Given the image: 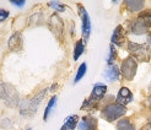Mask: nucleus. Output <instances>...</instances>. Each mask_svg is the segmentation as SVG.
<instances>
[{
  "mask_svg": "<svg viewBox=\"0 0 151 130\" xmlns=\"http://www.w3.org/2000/svg\"><path fill=\"white\" fill-rule=\"evenodd\" d=\"M127 109L124 106H120L118 103L116 104H108L102 109V117L107 121H114L116 119L123 117Z\"/></svg>",
  "mask_w": 151,
  "mask_h": 130,
  "instance_id": "obj_1",
  "label": "nucleus"
},
{
  "mask_svg": "<svg viewBox=\"0 0 151 130\" xmlns=\"http://www.w3.org/2000/svg\"><path fill=\"white\" fill-rule=\"evenodd\" d=\"M128 49L132 53L134 58H137L140 62H149L151 52L146 44H137V43H128Z\"/></svg>",
  "mask_w": 151,
  "mask_h": 130,
  "instance_id": "obj_2",
  "label": "nucleus"
},
{
  "mask_svg": "<svg viewBox=\"0 0 151 130\" xmlns=\"http://www.w3.org/2000/svg\"><path fill=\"white\" fill-rule=\"evenodd\" d=\"M46 92H47V90H43L42 92L36 95L33 98L26 101V104H22V107H21V114L22 116H29V114H33L37 111V107H38L40 103L42 102V99L44 98Z\"/></svg>",
  "mask_w": 151,
  "mask_h": 130,
  "instance_id": "obj_3",
  "label": "nucleus"
},
{
  "mask_svg": "<svg viewBox=\"0 0 151 130\" xmlns=\"http://www.w3.org/2000/svg\"><path fill=\"white\" fill-rule=\"evenodd\" d=\"M120 71L127 80H133L135 74H137V62L134 60V58H127L122 63Z\"/></svg>",
  "mask_w": 151,
  "mask_h": 130,
  "instance_id": "obj_4",
  "label": "nucleus"
},
{
  "mask_svg": "<svg viewBox=\"0 0 151 130\" xmlns=\"http://www.w3.org/2000/svg\"><path fill=\"white\" fill-rule=\"evenodd\" d=\"M0 97L3 99H5L7 104H16L17 102V92L11 85H7V83H3L1 85V92H0Z\"/></svg>",
  "mask_w": 151,
  "mask_h": 130,
  "instance_id": "obj_5",
  "label": "nucleus"
},
{
  "mask_svg": "<svg viewBox=\"0 0 151 130\" xmlns=\"http://www.w3.org/2000/svg\"><path fill=\"white\" fill-rule=\"evenodd\" d=\"M79 10H80V15H81V21H82V34H84V38L87 40L90 37V32H91V22H90V17L88 14L85 10L84 6L79 5Z\"/></svg>",
  "mask_w": 151,
  "mask_h": 130,
  "instance_id": "obj_6",
  "label": "nucleus"
},
{
  "mask_svg": "<svg viewBox=\"0 0 151 130\" xmlns=\"http://www.w3.org/2000/svg\"><path fill=\"white\" fill-rule=\"evenodd\" d=\"M50 28L53 33H54L58 38H62V34H63V22L60 20V17L58 15H53L50 17Z\"/></svg>",
  "mask_w": 151,
  "mask_h": 130,
  "instance_id": "obj_7",
  "label": "nucleus"
},
{
  "mask_svg": "<svg viewBox=\"0 0 151 130\" xmlns=\"http://www.w3.org/2000/svg\"><path fill=\"white\" fill-rule=\"evenodd\" d=\"M7 45H9L10 50L12 52H19L22 48V37L20 32L14 33L10 38H9V42H7Z\"/></svg>",
  "mask_w": 151,
  "mask_h": 130,
  "instance_id": "obj_8",
  "label": "nucleus"
},
{
  "mask_svg": "<svg viewBox=\"0 0 151 130\" xmlns=\"http://www.w3.org/2000/svg\"><path fill=\"white\" fill-rule=\"evenodd\" d=\"M132 99H133V95H132V92L127 87H122L119 90L118 96H117V103L118 104L125 106V104L129 103Z\"/></svg>",
  "mask_w": 151,
  "mask_h": 130,
  "instance_id": "obj_9",
  "label": "nucleus"
},
{
  "mask_svg": "<svg viewBox=\"0 0 151 130\" xmlns=\"http://www.w3.org/2000/svg\"><path fill=\"white\" fill-rule=\"evenodd\" d=\"M106 92H107V86L103 85V83H96L93 90H92V92H91V97L90 98H91L92 101L97 102V101H100V99L103 98Z\"/></svg>",
  "mask_w": 151,
  "mask_h": 130,
  "instance_id": "obj_10",
  "label": "nucleus"
},
{
  "mask_svg": "<svg viewBox=\"0 0 151 130\" xmlns=\"http://www.w3.org/2000/svg\"><path fill=\"white\" fill-rule=\"evenodd\" d=\"M97 126V119L92 117H85L80 121L79 129L80 130H95Z\"/></svg>",
  "mask_w": 151,
  "mask_h": 130,
  "instance_id": "obj_11",
  "label": "nucleus"
},
{
  "mask_svg": "<svg viewBox=\"0 0 151 130\" xmlns=\"http://www.w3.org/2000/svg\"><path fill=\"white\" fill-rule=\"evenodd\" d=\"M124 38H125V34H124L123 27H122V26H118V27L114 29V32H113L111 41L114 43V44H117V45H122L123 42H124Z\"/></svg>",
  "mask_w": 151,
  "mask_h": 130,
  "instance_id": "obj_12",
  "label": "nucleus"
},
{
  "mask_svg": "<svg viewBox=\"0 0 151 130\" xmlns=\"http://www.w3.org/2000/svg\"><path fill=\"white\" fill-rule=\"evenodd\" d=\"M119 75H120V71H119V69H118L116 65L109 66L107 70L104 71L106 79L109 80V81H117V80L119 79Z\"/></svg>",
  "mask_w": 151,
  "mask_h": 130,
  "instance_id": "obj_13",
  "label": "nucleus"
},
{
  "mask_svg": "<svg viewBox=\"0 0 151 130\" xmlns=\"http://www.w3.org/2000/svg\"><path fill=\"white\" fill-rule=\"evenodd\" d=\"M78 120H79L78 116H70L65 120V123L63 124V126L60 130H74L78 125Z\"/></svg>",
  "mask_w": 151,
  "mask_h": 130,
  "instance_id": "obj_14",
  "label": "nucleus"
},
{
  "mask_svg": "<svg viewBox=\"0 0 151 130\" xmlns=\"http://www.w3.org/2000/svg\"><path fill=\"white\" fill-rule=\"evenodd\" d=\"M130 29H132V32L135 33V34H142V33H146L147 27L142 24V22H140L138 20V21H135V22H133V24H132Z\"/></svg>",
  "mask_w": 151,
  "mask_h": 130,
  "instance_id": "obj_15",
  "label": "nucleus"
},
{
  "mask_svg": "<svg viewBox=\"0 0 151 130\" xmlns=\"http://www.w3.org/2000/svg\"><path fill=\"white\" fill-rule=\"evenodd\" d=\"M127 9L129 11H139L144 7V1H140V0H129V1H125Z\"/></svg>",
  "mask_w": 151,
  "mask_h": 130,
  "instance_id": "obj_16",
  "label": "nucleus"
},
{
  "mask_svg": "<svg viewBox=\"0 0 151 130\" xmlns=\"http://www.w3.org/2000/svg\"><path fill=\"white\" fill-rule=\"evenodd\" d=\"M138 20L140 22H142L146 27H151V11H142L139 15Z\"/></svg>",
  "mask_w": 151,
  "mask_h": 130,
  "instance_id": "obj_17",
  "label": "nucleus"
},
{
  "mask_svg": "<svg viewBox=\"0 0 151 130\" xmlns=\"http://www.w3.org/2000/svg\"><path fill=\"white\" fill-rule=\"evenodd\" d=\"M117 129H118V130H135L134 125H133L128 119H125V118L120 119V120L118 121Z\"/></svg>",
  "mask_w": 151,
  "mask_h": 130,
  "instance_id": "obj_18",
  "label": "nucleus"
},
{
  "mask_svg": "<svg viewBox=\"0 0 151 130\" xmlns=\"http://www.w3.org/2000/svg\"><path fill=\"white\" fill-rule=\"evenodd\" d=\"M55 103H57V97L54 96V97H52V98H50V101H49V103H48V106H47V108H46V111H44V117H43L44 120H47V119H48V117H49V114H50L52 109L54 108Z\"/></svg>",
  "mask_w": 151,
  "mask_h": 130,
  "instance_id": "obj_19",
  "label": "nucleus"
},
{
  "mask_svg": "<svg viewBox=\"0 0 151 130\" xmlns=\"http://www.w3.org/2000/svg\"><path fill=\"white\" fill-rule=\"evenodd\" d=\"M84 53V43L82 41H79L75 44V52H74V60H78L79 57Z\"/></svg>",
  "mask_w": 151,
  "mask_h": 130,
  "instance_id": "obj_20",
  "label": "nucleus"
},
{
  "mask_svg": "<svg viewBox=\"0 0 151 130\" xmlns=\"http://www.w3.org/2000/svg\"><path fill=\"white\" fill-rule=\"evenodd\" d=\"M96 107H97V103L90 98V99H86V101L84 102V104L81 106V109H84V111H93Z\"/></svg>",
  "mask_w": 151,
  "mask_h": 130,
  "instance_id": "obj_21",
  "label": "nucleus"
},
{
  "mask_svg": "<svg viewBox=\"0 0 151 130\" xmlns=\"http://www.w3.org/2000/svg\"><path fill=\"white\" fill-rule=\"evenodd\" d=\"M85 73H86V64L84 63V64H81L80 68H79V71H78V74H76V78H75V82L80 81V80L82 79V76L85 75Z\"/></svg>",
  "mask_w": 151,
  "mask_h": 130,
  "instance_id": "obj_22",
  "label": "nucleus"
},
{
  "mask_svg": "<svg viewBox=\"0 0 151 130\" xmlns=\"http://www.w3.org/2000/svg\"><path fill=\"white\" fill-rule=\"evenodd\" d=\"M116 57H117V49H116V47L111 45V52H109V57L107 59V63L108 64H112V62L116 59Z\"/></svg>",
  "mask_w": 151,
  "mask_h": 130,
  "instance_id": "obj_23",
  "label": "nucleus"
},
{
  "mask_svg": "<svg viewBox=\"0 0 151 130\" xmlns=\"http://www.w3.org/2000/svg\"><path fill=\"white\" fill-rule=\"evenodd\" d=\"M49 6L50 7H54V9L58 10V11H64L65 10V6L62 5V4H59L58 1H50L49 3Z\"/></svg>",
  "mask_w": 151,
  "mask_h": 130,
  "instance_id": "obj_24",
  "label": "nucleus"
},
{
  "mask_svg": "<svg viewBox=\"0 0 151 130\" xmlns=\"http://www.w3.org/2000/svg\"><path fill=\"white\" fill-rule=\"evenodd\" d=\"M7 17H9V11H6L4 9H0V22L5 21Z\"/></svg>",
  "mask_w": 151,
  "mask_h": 130,
  "instance_id": "obj_25",
  "label": "nucleus"
},
{
  "mask_svg": "<svg viewBox=\"0 0 151 130\" xmlns=\"http://www.w3.org/2000/svg\"><path fill=\"white\" fill-rule=\"evenodd\" d=\"M11 4L15 5V6H17V7H22L25 5V1L24 0H20V1H16V0H11Z\"/></svg>",
  "mask_w": 151,
  "mask_h": 130,
  "instance_id": "obj_26",
  "label": "nucleus"
},
{
  "mask_svg": "<svg viewBox=\"0 0 151 130\" xmlns=\"http://www.w3.org/2000/svg\"><path fill=\"white\" fill-rule=\"evenodd\" d=\"M147 41H149V43L151 44V32L149 33V36H147Z\"/></svg>",
  "mask_w": 151,
  "mask_h": 130,
  "instance_id": "obj_27",
  "label": "nucleus"
},
{
  "mask_svg": "<svg viewBox=\"0 0 151 130\" xmlns=\"http://www.w3.org/2000/svg\"><path fill=\"white\" fill-rule=\"evenodd\" d=\"M149 104H150V108H151V97H150V99H149Z\"/></svg>",
  "mask_w": 151,
  "mask_h": 130,
  "instance_id": "obj_28",
  "label": "nucleus"
},
{
  "mask_svg": "<svg viewBox=\"0 0 151 130\" xmlns=\"http://www.w3.org/2000/svg\"><path fill=\"white\" fill-rule=\"evenodd\" d=\"M26 130H32V129H29V128H28V129H26Z\"/></svg>",
  "mask_w": 151,
  "mask_h": 130,
  "instance_id": "obj_29",
  "label": "nucleus"
},
{
  "mask_svg": "<svg viewBox=\"0 0 151 130\" xmlns=\"http://www.w3.org/2000/svg\"><path fill=\"white\" fill-rule=\"evenodd\" d=\"M150 93H151V87H150Z\"/></svg>",
  "mask_w": 151,
  "mask_h": 130,
  "instance_id": "obj_30",
  "label": "nucleus"
},
{
  "mask_svg": "<svg viewBox=\"0 0 151 130\" xmlns=\"http://www.w3.org/2000/svg\"><path fill=\"white\" fill-rule=\"evenodd\" d=\"M150 124H151V119H150Z\"/></svg>",
  "mask_w": 151,
  "mask_h": 130,
  "instance_id": "obj_31",
  "label": "nucleus"
}]
</instances>
